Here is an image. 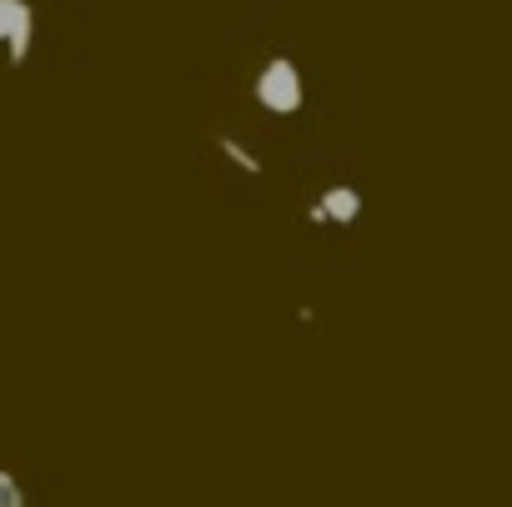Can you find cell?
Returning <instances> with one entry per match:
<instances>
[{
	"instance_id": "1",
	"label": "cell",
	"mask_w": 512,
	"mask_h": 507,
	"mask_svg": "<svg viewBox=\"0 0 512 507\" xmlns=\"http://www.w3.org/2000/svg\"><path fill=\"white\" fill-rule=\"evenodd\" d=\"M302 101H307V86H302L297 61L272 56L262 71H256V106H262V111H272V116H292V111H302Z\"/></svg>"
},
{
	"instance_id": "5",
	"label": "cell",
	"mask_w": 512,
	"mask_h": 507,
	"mask_svg": "<svg viewBox=\"0 0 512 507\" xmlns=\"http://www.w3.org/2000/svg\"><path fill=\"white\" fill-rule=\"evenodd\" d=\"M0 507H26V492L11 472H0Z\"/></svg>"
},
{
	"instance_id": "3",
	"label": "cell",
	"mask_w": 512,
	"mask_h": 507,
	"mask_svg": "<svg viewBox=\"0 0 512 507\" xmlns=\"http://www.w3.org/2000/svg\"><path fill=\"white\" fill-rule=\"evenodd\" d=\"M317 206H322L327 226H332V221H337V226H352V221L362 216V191H357V186H327Z\"/></svg>"
},
{
	"instance_id": "4",
	"label": "cell",
	"mask_w": 512,
	"mask_h": 507,
	"mask_svg": "<svg viewBox=\"0 0 512 507\" xmlns=\"http://www.w3.org/2000/svg\"><path fill=\"white\" fill-rule=\"evenodd\" d=\"M216 146H221V156H226V161H231V166H241V171H246V176H256V171H262V161H256V156H251V151H246V146H241V141H231V136H221V141H216Z\"/></svg>"
},
{
	"instance_id": "2",
	"label": "cell",
	"mask_w": 512,
	"mask_h": 507,
	"mask_svg": "<svg viewBox=\"0 0 512 507\" xmlns=\"http://www.w3.org/2000/svg\"><path fill=\"white\" fill-rule=\"evenodd\" d=\"M0 41H6V61L11 66H26L31 56V41H36V11L31 0H0Z\"/></svg>"
}]
</instances>
